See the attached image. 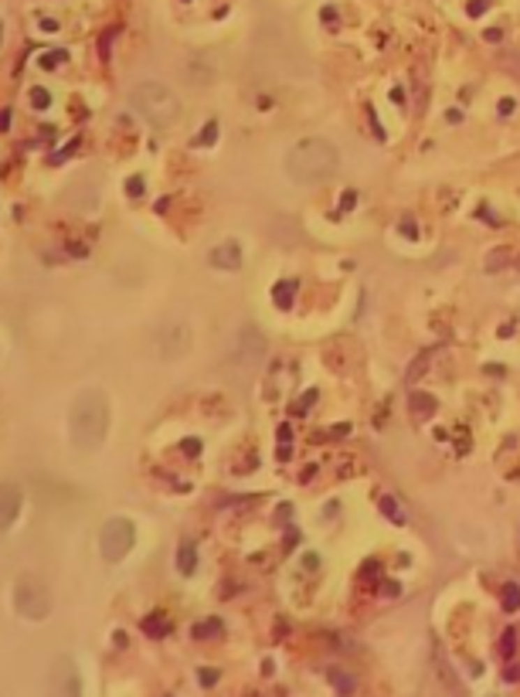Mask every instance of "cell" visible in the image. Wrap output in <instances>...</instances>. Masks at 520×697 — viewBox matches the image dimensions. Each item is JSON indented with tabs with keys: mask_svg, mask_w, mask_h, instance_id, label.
Returning a JSON list of instances; mask_svg holds the SVG:
<instances>
[{
	"mask_svg": "<svg viewBox=\"0 0 520 697\" xmlns=\"http://www.w3.org/2000/svg\"><path fill=\"white\" fill-rule=\"evenodd\" d=\"M105 429H109V402L103 391L89 388L72 402L68 412V439L78 453H96L105 442Z\"/></svg>",
	"mask_w": 520,
	"mask_h": 697,
	"instance_id": "6da1fadb",
	"label": "cell"
},
{
	"mask_svg": "<svg viewBox=\"0 0 520 697\" xmlns=\"http://www.w3.org/2000/svg\"><path fill=\"white\" fill-rule=\"evenodd\" d=\"M340 167V154L337 147L323 136H310V140H299L286 156V170L296 184H320L327 177H334Z\"/></svg>",
	"mask_w": 520,
	"mask_h": 697,
	"instance_id": "7a4b0ae2",
	"label": "cell"
},
{
	"mask_svg": "<svg viewBox=\"0 0 520 697\" xmlns=\"http://www.w3.org/2000/svg\"><path fill=\"white\" fill-rule=\"evenodd\" d=\"M130 103L156 129H174L181 123V99L163 82H140L130 92Z\"/></svg>",
	"mask_w": 520,
	"mask_h": 697,
	"instance_id": "3957f363",
	"label": "cell"
},
{
	"mask_svg": "<svg viewBox=\"0 0 520 697\" xmlns=\"http://www.w3.org/2000/svg\"><path fill=\"white\" fill-rule=\"evenodd\" d=\"M14 606H17V612L24 619H45L52 612V592H48V585L41 578L24 575L14 585Z\"/></svg>",
	"mask_w": 520,
	"mask_h": 697,
	"instance_id": "277c9868",
	"label": "cell"
},
{
	"mask_svg": "<svg viewBox=\"0 0 520 697\" xmlns=\"http://www.w3.org/2000/svg\"><path fill=\"white\" fill-rule=\"evenodd\" d=\"M133 541H136V531H133L130 520H123V517L105 520L103 531H99V551H103L105 562H119V558H126V551L133 548Z\"/></svg>",
	"mask_w": 520,
	"mask_h": 697,
	"instance_id": "5b68a950",
	"label": "cell"
},
{
	"mask_svg": "<svg viewBox=\"0 0 520 697\" xmlns=\"http://www.w3.org/2000/svg\"><path fill=\"white\" fill-rule=\"evenodd\" d=\"M21 487L17 483H0V531H7L14 520H17V514H21Z\"/></svg>",
	"mask_w": 520,
	"mask_h": 697,
	"instance_id": "8992f818",
	"label": "cell"
},
{
	"mask_svg": "<svg viewBox=\"0 0 520 697\" xmlns=\"http://www.w3.org/2000/svg\"><path fill=\"white\" fill-rule=\"evenodd\" d=\"M187 347H191V327L174 320L163 334V358H181V354H187Z\"/></svg>",
	"mask_w": 520,
	"mask_h": 697,
	"instance_id": "52a82bcc",
	"label": "cell"
},
{
	"mask_svg": "<svg viewBox=\"0 0 520 697\" xmlns=\"http://www.w3.org/2000/svg\"><path fill=\"white\" fill-rule=\"evenodd\" d=\"M235 354H238V361L245 364H259L262 354H265V340H262L252 327H245L242 334H238V347H235Z\"/></svg>",
	"mask_w": 520,
	"mask_h": 697,
	"instance_id": "ba28073f",
	"label": "cell"
},
{
	"mask_svg": "<svg viewBox=\"0 0 520 697\" xmlns=\"http://www.w3.org/2000/svg\"><path fill=\"white\" fill-rule=\"evenodd\" d=\"M54 691H58V697H75L78 694V677H75V667H72L68 660H58V667H54Z\"/></svg>",
	"mask_w": 520,
	"mask_h": 697,
	"instance_id": "9c48e42d",
	"label": "cell"
},
{
	"mask_svg": "<svg viewBox=\"0 0 520 697\" xmlns=\"http://www.w3.org/2000/svg\"><path fill=\"white\" fill-rule=\"evenodd\" d=\"M211 265H218V269H238V265H242L238 245H235V242H225V245L211 249Z\"/></svg>",
	"mask_w": 520,
	"mask_h": 697,
	"instance_id": "30bf717a",
	"label": "cell"
},
{
	"mask_svg": "<svg viewBox=\"0 0 520 697\" xmlns=\"http://www.w3.org/2000/svg\"><path fill=\"white\" fill-rule=\"evenodd\" d=\"M436 409H439V405H436V398H432V395H422V391H415V395H412V402H408V412H412V418H415V422L432 418V415H436Z\"/></svg>",
	"mask_w": 520,
	"mask_h": 697,
	"instance_id": "8fae6325",
	"label": "cell"
},
{
	"mask_svg": "<svg viewBox=\"0 0 520 697\" xmlns=\"http://www.w3.org/2000/svg\"><path fill=\"white\" fill-rule=\"evenodd\" d=\"M510 262H514V249L500 245V249H493V252L486 256V262H483V269H486V272H500V269H507Z\"/></svg>",
	"mask_w": 520,
	"mask_h": 697,
	"instance_id": "7c38bea8",
	"label": "cell"
},
{
	"mask_svg": "<svg viewBox=\"0 0 520 697\" xmlns=\"http://www.w3.org/2000/svg\"><path fill=\"white\" fill-rule=\"evenodd\" d=\"M496 65H500L510 78H517L520 82V52L517 48H503V52L496 54Z\"/></svg>",
	"mask_w": 520,
	"mask_h": 697,
	"instance_id": "4fadbf2b",
	"label": "cell"
},
{
	"mask_svg": "<svg viewBox=\"0 0 520 697\" xmlns=\"http://www.w3.org/2000/svg\"><path fill=\"white\" fill-rule=\"evenodd\" d=\"M292 300H296V283H276V289H272V303L279 307V310H289L292 307Z\"/></svg>",
	"mask_w": 520,
	"mask_h": 697,
	"instance_id": "5bb4252c",
	"label": "cell"
},
{
	"mask_svg": "<svg viewBox=\"0 0 520 697\" xmlns=\"http://www.w3.org/2000/svg\"><path fill=\"white\" fill-rule=\"evenodd\" d=\"M378 507H381V514L388 517L391 524H405V520H408V517H405V511H401V504H398L394 497H381V500H378Z\"/></svg>",
	"mask_w": 520,
	"mask_h": 697,
	"instance_id": "9a60e30c",
	"label": "cell"
},
{
	"mask_svg": "<svg viewBox=\"0 0 520 697\" xmlns=\"http://www.w3.org/2000/svg\"><path fill=\"white\" fill-rule=\"evenodd\" d=\"M177 565H181V571H194V544L177 548Z\"/></svg>",
	"mask_w": 520,
	"mask_h": 697,
	"instance_id": "2e32d148",
	"label": "cell"
},
{
	"mask_svg": "<svg viewBox=\"0 0 520 697\" xmlns=\"http://www.w3.org/2000/svg\"><path fill=\"white\" fill-rule=\"evenodd\" d=\"M429 361H432V351H425V354H422V358H418V361L408 367V374H405V378H408V385H415L418 378H422V367H429Z\"/></svg>",
	"mask_w": 520,
	"mask_h": 697,
	"instance_id": "e0dca14e",
	"label": "cell"
},
{
	"mask_svg": "<svg viewBox=\"0 0 520 697\" xmlns=\"http://www.w3.org/2000/svg\"><path fill=\"white\" fill-rule=\"evenodd\" d=\"M503 609H520V589L517 585H503Z\"/></svg>",
	"mask_w": 520,
	"mask_h": 697,
	"instance_id": "ac0fdd59",
	"label": "cell"
},
{
	"mask_svg": "<svg viewBox=\"0 0 520 697\" xmlns=\"http://www.w3.org/2000/svg\"><path fill=\"white\" fill-rule=\"evenodd\" d=\"M486 10H490V0H469L466 3L469 17H480V14H486Z\"/></svg>",
	"mask_w": 520,
	"mask_h": 697,
	"instance_id": "d6986e66",
	"label": "cell"
},
{
	"mask_svg": "<svg viewBox=\"0 0 520 697\" xmlns=\"http://www.w3.org/2000/svg\"><path fill=\"white\" fill-rule=\"evenodd\" d=\"M31 99H34V105H48V92L34 89V92H31Z\"/></svg>",
	"mask_w": 520,
	"mask_h": 697,
	"instance_id": "ffe728a7",
	"label": "cell"
},
{
	"mask_svg": "<svg viewBox=\"0 0 520 697\" xmlns=\"http://www.w3.org/2000/svg\"><path fill=\"white\" fill-rule=\"evenodd\" d=\"M500 650H503V653H514V633H507V636H503Z\"/></svg>",
	"mask_w": 520,
	"mask_h": 697,
	"instance_id": "44dd1931",
	"label": "cell"
},
{
	"mask_svg": "<svg viewBox=\"0 0 520 697\" xmlns=\"http://www.w3.org/2000/svg\"><path fill=\"white\" fill-rule=\"evenodd\" d=\"M507 680H520V663H514V667H507Z\"/></svg>",
	"mask_w": 520,
	"mask_h": 697,
	"instance_id": "7402d4cb",
	"label": "cell"
},
{
	"mask_svg": "<svg viewBox=\"0 0 520 697\" xmlns=\"http://www.w3.org/2000/svg\"><path fill=\"white\" fill-rule=\"evenodd\" d=\"M500 112H503V116H507V112H514V99H503V103H500Z\"/></svg>",
	"mask_w": 520,
	"mask_h": 697,
	"instance_id": "603a6c76",
	"label": "cell"
},
{
	"mask_svg": "<svg viewBox=\"0 0 520 697\" xmlns=\"http://www.w3.org/2000/svg\"><path fill=\"white\" fill-rule=\"evenodd\" d=\"M401 228H405V235H412V238H415V225H412V221H408V218H405V221H401Z\"/></svg>",
	"mask_w": 520,
	"mask_h": 697,
	"instance_id": "cb8c5ba5",
	"label": "cell"
},
{
	"mask_svg": "<svg viewBox=\"0 0 520 697\" xmlns=\"http://www.w3.org/2000/svg\"><path fill=\"white\" fill-rule=\"evenodd\" d=\"M500 38H503V34H500L496 27H490V31H486V41H500Z\"/></svg>",
	"mask_w": 520,
	"mask_h": 697,
	"instance_id": "d4e9b609",
	"label": "cell"
}]
</instances>
